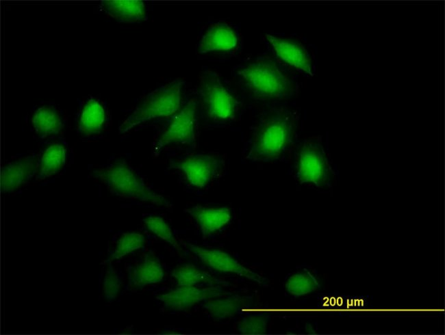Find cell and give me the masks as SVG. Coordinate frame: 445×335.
Wrapping results in <instances>:
<instances>
[{
	"mask_svg": "<svg viewBox=\"0 0 445 335\" xmlns=\"http://www.w3.org/2000/svg\"><path fill=\"white\" fill-rule=\"evenodd\" d=\"M105 113L103 106L94 99H89L83 107L79 121L78 131L90 135L101 131L105 122Z\"/></svg>",
	"mask_w": 445,
	"mask_h": 335,
	"instance_id": "obj_18",
	"label": "cell"
},
{
	"mask_svg": "<svg viewBox=\"0 0 445 335\" xmlns=\"http://www.w3.org/2000/svg\"><path fill=\"white\" fill-rule=\"evenodd\" d=\"M196 104L191 100L177 113L159 137L155 148L170 144H192L195 141Z\"/></svg>",
	"mask_w": 445,
	"mask_h": 335,
	"instance_id": "obj_7",
	"label": "cell"
},
{
	"mask_svg": "<svg viewBox=\"0 0 445 335\" xmlns=\"http://www.w3.org/2000/svg\"><path fill=\"white\" fill-rule=\"evenodd\" d=\"M121 284V277L114 267L110 265L105 271L103 281V294L107 302H111L116 299Z\"/></svg>",
	"mask_w": 445,
	"mask_h": 335,
	"instance_id": "obj_25",
	"label": "cell"
},
{
	"mask_svg": "<svg viewBox=\"0 0 445 335\" xmlns=\"http://www.w3.org/2000/svg\"><path fill=\"white\" fill-rule=\"evenodd\" d=\"M196 222L203 237L216 232L225 226L231 219V212L227 206L207 207L193 206L185 209Z\"/></svg>",
	"mask_w": 445,
	"mask_h": 335,
	"instance_id": "obj_11",
	"label": "cell"
},
{
	"mask_svg": "<svg viewBox=\"0 0 445 335\" xmlns=\"http://www.w3.org/2000/svg\"><path fill=\"white\" fill-rule=\"evenodd\" d=\"M226 293L220 286H179L176 289L157 296L168 309L181 311L207 299L222 297Z\"/></svg>",
	"mask_w": 445,
	"mask_h": 335,
	"instance_id": "obj_9",
	"label": "cell"
},
{
	"mask_svg": "<svg viewBox=\"0 0 445 335\" xmlns=\"http://www.w3.org/2000/svg\"><path fill=\"white\" fill-rule=\"evenodd\" d=\"M144 243L142 234L136 232L123 233L118 240L115 249L111 254L112 260H118L125 255L141 248Z\"/></svg>",
	"mask_w": 445,
	"mask_h": 335,
	"instance_id": "obj_23",
	"label": "cell"
},
{
	"mask_svg": "<svg viewBox=\"0 0 445 335\" xmlns=\"http://www.w3.org/2000/svg\"><path fill=\"white\" fill-rule=\"evenodd\" d=\"M114 196L150 204L170 207V203L154 191L125 161H118L92 172Z\"/></svg>",
	"mask_w": 445,
	"mask_h": 335,
	"instance_id": "obj_1",
	"label": "cell"
},
{
	"mask_svg": "<svg viewBox=\"0 0 445 335\" xmlns=\"http://www.w3.org/2000/svg\"><path fill=\"white\" fill-rule=\"evenodd\" d=\"M236 31L225 23L211 25L203 35L198 44V52L206 53L216 51H230L238 44Z\"/></svg>",
	"mask_w": 445,
	"mask_h": 335,
	"instance_id": "obj_13",
	"label": "cell"
},
{
	"mask_svg": "<svg viewBox=\"0 0 445 335\" xmlns=\"http://www.w3.org/2000/svg\"><path fill=\"white\" fill-rule=\"evenodd\" d=\"M268 320L262 316H249L238 323V330L244 334H261L266 331Z\"/></svg>",
	"mask_w": 445,
	"mask_h": 335,
	"instance_id": "obj_26",
	"label": "cell"
},
{
	"mask_svg": "<svg viewBox=\"0 0 445 335\" xmlns=\"http://www.w3.org/2000/svg\"><path fill=\"white\" fill-rule=\"evenodd\" d=\"M183 85V81L177 79L150 92L122 123L119 133H127L140 124L176 113L180 106Z\"/></svg>",
	"mask_w": 445,
	"mask_h": 335,
	"instance_id": "obj_4",
	"label": "cell"
},
{
	"mask_svg": "<svg viewBox=\"0 0 445 335\" xmlns=\"http://www.w3.org/2000/svg\"><path fill=\"white\" fill-rule=\"evenodd\" d=\"M266 38L277 54L283 61L306 73L312 75L310 58L305 48L299 43L266 34Z\"/></svg>",
	"mask_w": 445,
	"mask_h": 335,
	"instance_id": "obj_14",
	"label": "cell"
},
{
	"mask_svg": "<svg viewBox=\"0 0 445 335\" xmlns=\"http://www.w3.org/2000/svg\"><path fill=\"white\" fill-rule=\"evenodd\" d=\"M38 160L27 157L4 166L1 173V189L3 193L13 191L29 180L36 172Z\"/></svg>",
	"mask_w": 445,
	"mask_h": 335,
	"instance_id": "obj_12",
	"label": "cell"
},
{
	"mask_svg": "<svg viewBox=\"0 0 445 335\" xmlns=\"http://www.w3.org/2000/svg\"><path fill=\"white\" fill-rule=\"evenodd\" d=\"M170 168L181 171L191 185L203 188L217 173L220 161L213 155H196L171 161Z\"/></svg>",
	"mask_w": 445,
	"mask_h": 335,
	"instance_id": "obj_10",
	"label": "cell"
},
{
	"mask_svg": "<svg viewBox=\"0 0 445 335\" xmlns=\"http://www.w3.org/2000/svg\"><path fill=\"white\" fill-rule=\"evenodd\" d=\"M31 121L35 131L42 137L58 134L62 129L59 114L51 107L38 108L34 112Z\"/></svg>",
	"mask_w": 445,
	"mask_h": 335,
	"instance_id": "obj_21",
	"label": "cell"
},
{
	"mask_svg": "<svg viewBox=\"0 0 445 335\" xmlns=\"http://www.w3.org/2000/svg\"><path fill=\"white\" fill-rule=\"evenodd\" d=\"M199 92L202 107L208 118L222 122L234 118L238 101L217 74L209 70L203 72L199 79Z\"/></svg>",
	"mask_w": 445,
	"mask_h": 335,
	"instance_id": "obj_5",
	"label": "cell"
},
{
	"mask_svg": "<svg viewBox=\"0 0 445 335\" xmlns=\"http://www.w3.org/2000/svg\"><path fill=\"white\" fill-rule=\"evenodd\" d=\"M292 127L291 116L283 112L262 120L253 134L247 158L256 161L277 158L290 140Z\"/></svg>",
	"mask_w": 445,
	"mask_h": 335,
	"instance_id": "obj_3",
	"label": "cell"
},
{
	"mask_svg": "<svg viewBox=\"0 0 445 335\" xmlns=\"http://www.w3.org/2000/svg\"><path fill=\"white\" fill-rule=\"evenodd\" d=\"M146 228L153 234L163 241L170 243L179 251H181L180 245L174 236L173 232L162 217L149 216L144 219Z\"/></svg>",
	"mask_w": 445,
	"mask_h": 335,
	"instance_id": "obj_24",
	"label": "cell"
},
{
	"mask_svg": "<svg viewBox=\"0 0 445 335\" xmlns=\"http://www.w3.org/2000/svg\"><path fill=\"white\" fill-rule=\"evenodd\" d=\"M286 291L294 297H301L320 287L316 276L307 269L290 274L284 283Z\"/></svg>",
	"mask_w": 445,
	"mask_h": 335,
	"instance_id": "obj_20",
	"label": "cell"
},
{
	"mask_svg": "<svg viewBox=\"0 0 445 335\" xmlns=\"http://www.w3.org/2000/svg\"><path fill=\"white\" fill-rule=\"evenodd\" d=\"M164 276V269L155 258L147 256L133 266L129 271V285L138 289L161 282Z\"/></svg>",
	"mask_w": 445,
	"mask_h": 335,
	"instance_id": "obj_16",
	"label": "cell"
},
{
	"mask_svg": "<svg viewBox=\"0 0 445 335\" xmlns=\"http://www.w3.org/2000/svg\"><path fill=\"white\" fill-rule=\"evenodd\" d=\"M330 174V167L322 146L314 142L305 143L298 153L297 179L301 183L322 187L329 183Z\"/></svg>",
	"mask_w": 445,
	"mask_h": 335,
	"instance_id": "obj_6",
	"label": "cell"
},
{
	"mask_svg": "<svg viewBox=\"0 0 445 335\" xmlns=\"http://www.w3.org/2000/svg\"><path fill=\"white\" fill-rule=\"evenodd\" d=\"M101 8L120 23H138L146 19V6L140 0H109L101 2Z\"/></svg>",
	"mask_w": 445,
	"mask_h": 335,
	"instance_id": "obj_15",
	"label": "cell"
},
{
	"mask_svg": "<svg viewBox=\"0 0 445 335\" xmlns=\"http://www.w3.org/2000/svg\"><path fill=\"white\" fill-rule=\"evenodd\" d=\"M66 161V150L55 144L48 147L42 154L36 180H43L57 174Z\"/></svg>",
	"mask_w": 445,
	"mask_h": 335,
	"instance_id": "obj_22",
	"label": "cell"
},
{
	"mask_svg": "<svg viewBox=\"0 0 445 335\" xmlns=\"http://www.w3.org/2000/svg\"><path fill=\"white\" fill-rule=\"evenodd\" d=\"M187 245L202 263L214 270L234 273L261 286H268V282L266 278L245 267L229 254L222 250L207 249L190 243H188Z\"/></svg>",
	"mask_w": 445,
	"mask_h": 335,
	"instance_id": "obj_8",
	"label": "cell"
},
{
	"mask_svg": "<svg viewBox=\"0 0 445 335\" xmlns=\"http://www.w3.org/2000/svg\"><path fill=\"white\" fill-rule=\"evenodd\" d=\"M242 85L256 98L280 100L291 97L294 92L292 81L274 62L257 59L238 71Z\"/></svg>",
	"mask_w": 445,
	"mask_h": 335,
	"instance_id": "obj_2",
	"label": "cell"
},
{
	"mask_svg": "<svg viewBox=\"0 0 445 335\" xmlns=\"http://www.w3.org/2000/svg\"><path fill=\"white\" fill-rule=\"evenodd\" d=\"M219 297L207 299L203 302L202 306L207 314L216 320L231 317L242 310L250 302L247 296L238 295H229L225 298Z\"/></svg>",
	"mask_w": 445,
	"mask_h": 335,
	"instance_id": "obj_17",
	"label": "cell"
},
{
	"mask_svg": "<svg viewBox=\"0 0 445 335\" xmlns=\"http://www.w3.org/2000/svg\"><path fill=\"white\" fill-rule=\"evenodd\" d=\"M172 276L179 286H220L225 282L199 269L192 265H182L176 267Z\"/></svg>",
	"mask_w": 445,
	"mask_h": 335,
	"instance_id": "obj_19",
	"label": "cell"
}]
</instances>
